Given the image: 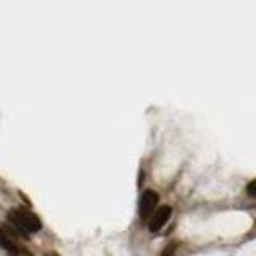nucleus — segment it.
<instances>
[{"label":"nucleus","instance_id":"obj_5","mask_svg":"<svg viewBox=\"0 0 256 256\" xmlns=\"http://www.w3.org/2000/svg\"><path fill=\"white\" fill-rule=\"evenodd\" d=\"M174 250H176V245L172 244V245H168L162 253H160V256H174Z\"/></svg>","mask_w":256,"mask_h":256},{"label":"nucleus","instance_id":"obj_7","mask_svg":"<svg viewBox=\"0 0 256 256\" xmlns=\"http://www.w3.org/2000/svg\"><path fill=\"white\" fill-rule=\"evenodd\" d=\"M45 256H58V254H56V253H46Z\"/></svg>","mask_w":256,"mask_h":256},{"label":"nucleus","instance_id":"obj_6","mask_svg":"<svg viewBox=\"0 0 256 256\" xmlns=\"http://www.w3.org/2000/svg\"><path fill=\"white\" fill-rule=\"evenodd\" d=\"M246 192H248V194H250L252 197H256V180L248 184V186H246Z\"/></svg>","mask_w":256,"mask_h":256},{"label":"nucleus","instance_id":"obj_3","mask_svg":"<svg viewBox=\"0 0 256 256\" xmlns=\"http://www.w3.org/2000/svg\"><path fill=\"white\" fill-rule=\"evenodd\" d=\"M170 216H172V206H168V205L160 206L158 210L154 214H152V218L149 221V230L150 232L160 230L166 224V221H168Z\"/></svg>","mask_w":256,"mask_h":256},{"label":"nucleus","instance_id":"obj_4","mask_svg":"<svg viewBox=\"0 0 256 256\" xmlns=\"http://www.w3.org/2000/svg\"><path fill=\"white\" fill-rule=\"evenodd\" d=\"M0 246H4L6 252H10L12 254H18L20 253V248L13 242V238L6 234V230L0 226Z\"/></svg>","mask_w":256,"mask_h":256},{"label":"nucleus","instance_id":"obj_2","mask_svg":"<svg viewBox=\"0 0 256 256\" xmlns=\"http://www.w3.org/2000/svg\"><path fill=\"white\" fill-rule=\"evenodd\" d=\"M158 202V194L156 190L148 189L144 190V194L141 197V202H140V213L142 218H149L152 214V212L156 210V205Z\"/></svg>","mask_w":256,"mask_h":256},{"label":"nucleus","instance_id":"obj_1","mask_svg":"<svg viewBox=\"0 0 256 256\" xmlns=\"http://www.w3.org/2000/svg\"><path fill=\"white\" fill-rule=\"evenodd\" d=\"M8 220H10V222H13V226L21 236H28L30 232H37L42 228V222H40L38 216L36 213H32L30 210H26V208L12 210L8 213Z\"/></svg>","mask_w":256,"mask_h":256}]
</instances>
